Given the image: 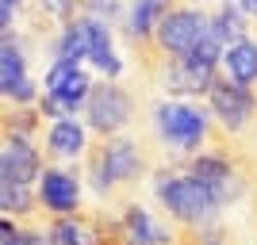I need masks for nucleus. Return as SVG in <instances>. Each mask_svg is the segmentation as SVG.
<instances>
[{
	"label": "nucleus",
	"instance_id": "f257e3e1",
	"mask_svg": "<svg viewBox=\"0 0 257 245\" xmlns=\"http://www.w3.org/2000/svg\"><path fill=\"white\" fill-rule=\"evenodd\" d=\"M154 134L169 149L181 153H204L211 146H223L226 130L211 123V107L184 104V100H158L154 104Z\"/></svg>",
	"mask_w": 257,
	"mask_h": 245
},
{
	"label": "nucleus",
	"instance_id": "f03ea898",
	"mask_svg": "<svg viewBox=\"0 0 257 245\" xmlns=\"http://www.w3.org/2000/svg\"><path fill=\"white\" fill-rule=\"evenodd\" d=\"M154 195H158V203L169 211L177 230H204V226L219 222V211H223L192 172L158 169L154 172Z\"/></svg>",
	"mask_w": 257,
	"mask_h": 245
},
{
	"label": "nucleus",
	"instance_id": "7ed1b4c3",
	"mask_svg": "<svg viewBox=\"0 0 257 245\" xmlns=\"http://www.w3.org/2000/svg\"><path fill=\"white\" fill-rule=\"evenodd\" d=\"M211 35V16L204 8H169L161 16L158 31H154V43L146 46V65H154L150 58H161V62H173V58H184L192 54L196 46Z\"/></svg>",
	"mask_w": 257,
	"mask_h": 245
},
{
	"label": "nucleus",
	"instance_id": "20e7f679",
	"mask_svg": "<svg viewBox=\"0 0 257 245\" xmlns=\"http://www.w3.org/2000/svg\"><path fill=\"white\" fill-rule=\"evenodd\" d=\"M88 184L96 188V195H111L115 184H127V180H139L146 172V157L142 149L127 138H100L96 146L88 149Z\"/></svg>",
	"mask_w": 257,
	"mask_h": 245
},
{
	"label": "nucleus",
	"instance_id": "39448f33",
	"mask_svg": "<svg viewBox=\"0 0 257 245\" xmlns=\"http://www.w3.org/2000/svg\"><path fill=\"white\" fill-rule=\"evenodd\" d=\"M188 172L211 192V199L219 203V207H226V203H234V199L246 195V172L238 169V161L230 157L223 146H211V149H204V153H196V157L188 161Z\"/></svg>",
	"mask_w": 257,
	"mask_h": 245
},
{
	"label": "nucleus",
	"instance_id": "423d86ee",
	"mask_svg": "<svg viewBox=\"0 0 257 245\" xmlns=\"http://www.w3.org/2000/svg\"><path fill=\"white\" fill-rule=\"evenodd\" d=\"M131 115H135V100H131V92L123 85H115V81L92 85V96L85 104V123L96 130L100 138L119 134L131 123Z\"/></svg>",
	"mask_w": 257,
	"mask_h": 245
},
{
	"label": "nucleus",
	"instance_id": "0eeeda50",
	"mask_svg": "<svg viewBox=\"0 0 257 245\" xmlns=\"http://www.w3.org/2000/svg\"><path fill=\"white\" fill-rule=\"evenodd\" d=\"M207 107L226 134H242L249 127V119L257 115V92L246 85H234L230 77H219L215 88L207 92Z\"/></svg>",
	"mask_w": 257,
	"mask_h": 245
},
{
	"label": "nucleus",
	"instance_id": "6e6552de",
	"mask_svg": "<svg viewBox=\"0 0 257 245\" xmlns=\"http://www.w3.org/2000/svg\"><path fill=\"white\" fill-rule=\"evenodd\" d=\"M173 241H181L177 226L158 222L139 203L123 207V214H119V245H173Z\"/></svg>",
	"mask_w": 257,
	"mask_h": 245
},
{
	"label": "nucleus",
	"instance_id": "1a4fd4ad",
	"mask_svg": "<svg viewBox=\"0 0 257 245\" xmlns=\"http://www.w3.org/2000/svg\"><path fill=\"white\" fill-rule=\"evenodd\" d=\"M43 176V157L31 146V138L4 134V153H0V180L12 184H35Z\"/></svg>",
	"mask_w": 257,
	"mask_h": 245
},
{
	"label": "nucleus",
	"instance_id": "9d476101",
	"mask_svg": "<svg viewBox=\"0 0 257 245\" xmlns=\"http://www.w3.org/2000/svg\"><path fill=\"white\" fill-rule=\"evenodd\" d=\"M39 203H43L50 214H77L81 207V184H77L73 172L65 169H43L39 176Z\"/></svg>",
	"mask_w": 257,
	"mask_h": 245
},
{
	"label": "nucleus",
	"instance_id": "9b49d317",
	"mask_svg": "<svg viewBox=\"0 0 257 245\" xmlns=\"http://www.w3.org/2000/svg\"><path fill=\"white\" fill-rule=\"evenodd\" d=\"M50 245H107L104 214H62L46 230Z\"/></svg>",
	"mask_w": 257,
	"mask_h": 245
},
{
	"label": "nucleus",
	"instance_id": "f8f14e48",
	"mask_svg": "<svg viewBox=\"0 0 257 245\" xmlns=\"http://www.w3.org/2000/svg\"><path fill=\"white\" fill-rule=\"evenodd\" d=\"M46 149H50V157H58V161L88 157V130H85V123H77L73 115L69 119H54L50 130H46Z\"/></svg>",
	"mask_w": 257,
	"mask_h": 245
},
{
	"label": "nucleus",
	"instance_id": "ddd939ff",
	"mask_svg": "<svg viewBox=\"0 0 257 245\" xmlns=\"http://www.w3.org/2000/svg\"><path fill=\"white\" fill-rule=\"evenodd\" d=\"M54 62H88V16H73L58 31V43H54Z\"/></svg>",
	"mask_w": 257,
	"mask_h": 245
},
{
	"label": "nucleus",
	"instance_id": "4468645a",
	"mask_svg": "<svg viewBox=\"0 0 257 245\" xmlns=\"http://www.w3.org/2000/svg\"><path fill=\"white\" fill-rule=\"evenodd\" d=\"M223 77H230L234 85H257V43L242 39V43L226 46L223 54Z\"/></svg>",
	"mask_w": 257,
	"mask_h": 245
},
{
	"label": "nucleus",
	"instance_id": "2eb2a0df",
	"mask_svg": "<svg viewBox=\"0 0 257 245\" xmlns=\"http://www.w3.org/2000/svg\"><path fill=\"white\" fill-rule=\"evenodd\" d=\"M27 85V58L12 39H4L0 46V92H4V104L16 100V92Z\"/></svg>",
	"mask_w": 257,
	"mask_h": 245
},
{
	"label": "nucleus",
	"instance_id": "dca6fc26",
	"mask_svg": "<svg viewBox=\"0 0 257 245\" xmlns=\"http://www.w3.org/2000/svg\"><path fill=\"white\" fill-rule=\"evenodd\" d=\"M211 31L223 39V46H234L246 39V12L238 4H223V8L211 16Z\"/></svg>",
	"mask_w": 257,
	"mask_h": 245
},
{
	"label": "nucleus",
	"instance_id": "f3484780",
	"mask_svg": "<svg viewBox=\"0 0 257 245\" xmlns=\"http://www.w3.org/2000/svg\"><path fill=\"white\" fill-rule=\"evenodd\" d=\"M35 203H39V192H31V184H12V180H0V207L4 214H31Z\"/></svg>",
	"mask_w": 257,
	"mask_h": 245
},
{
	"label": "nucleus",
	"instance_id": "a211bd4d",
	"mask_svg": "<svg viewBox=\"0 0 257 245\" xmlns=\"http://www.w3.org/2000/svg\"><path fill=\"white\" fill-rule=\"evenodd\" d=\"M181 245H230V234L223 222H211L204 230H181Z\"/></svg>",
	"mask_w": 257,
	"mask_h": 245
},
{
	"label": "nucleus",
	"instance_id": "6ab92c4d",
	"mask_svg": "<svg viewBox=\"0 0 257 245\" xmlns=\"http://www.w3.org/2000/svg\"><path fill=\"white\" fill-rule=\"evenodd\" d=\"M20 8H23V0H0V27H4V35H12V23H16Z\"/></svg>",
	"mask_w": 257,
	"mask_h": 245
},
{
	"label": "nucleus",
	"instance_id": "aec40b11",
	"mask_svg": "<svg viewBox=\"0 0 257 245\" xmlns=\"http://www.w3.org/2000/svg\"><path fill=\"white\" fill-rule=\"evenodd\" d=\"M0 245H23V230H16L8 214H4V222H0Z\"/></svg>",
	"mask_w": 257,
	"mask_h": 245
},
{
	"label": "nucleus",
	"instance_id": "412c9836",
	"mask_svg": "<svg viewBox=\"0 0 257 245\" xmlns=\"http://www.w3.org/2000/svg\"><path fill=\"white\" fill-rule=\"evenodd\" d=\"M23 245H50V237L39 230H23Z\"/></svg>",
	"mask_w": 257,
	"mask_h": 245
},
{
	"label": "nucleus",
	"instance_id": "4be33fe9",
	"mask_svg": "<svg viewBox=\"0 0 257 245\" xmlns=\"http://www.w3.org/2000/svg\"><path fill=\"white\" fill-rule=\"evenodd\" d=\"M234 4L246 12V16H253V20H257V0H234Z\"/></svg>",
	"mask_w": 257,
	"mask_h": 245
}]
</instances>
